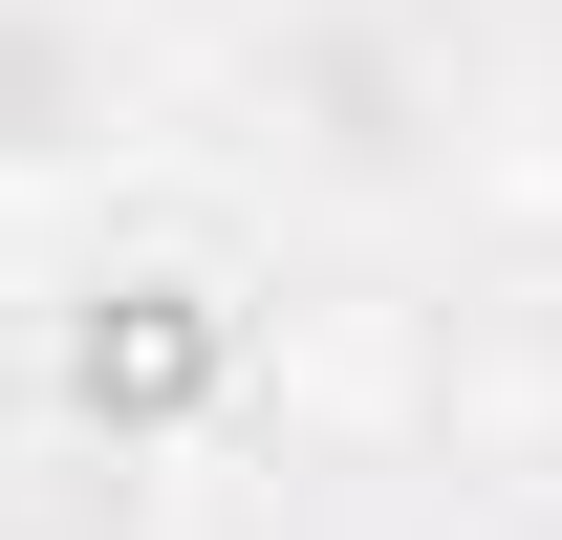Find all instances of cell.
Instances as JSON below:
<instances>
[{
  "label": "cell",
  "instance_id": "6da1fadb",
  "mask_svg": "<svg viewBox=\"0 0 562 540\" xmlns=\"http://www.w3.org/2000/svg\"><path fill=\"white\" fill-rule=\"evenodd\" d=\"M0 540H151V454L44 346H0Z\"/></svg>",
  "mask_w": 562,
  "mask_h": 540
},
{
  "label": "cell",
  "instance_id": "7a4b0ae2",
  "mask_svg": "<svg viewBox=\"0 0 562 540\" xmlns=\"http://www.w3.org/2000/svg\"><path fill=\"white\" fill-rule=\"evenodd\" d=\"M131 151V22L109 0H0V173Z\"/></svg>",
  "mask_w": 562,
  "mask_h": 540
}]
</instances>
